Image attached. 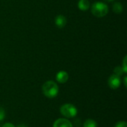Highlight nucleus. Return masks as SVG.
Returning a JSON list of instances; mask_svg holds the SVG:
<instances>
[{
  "label": "nucleus",
  "mask_w": 127,
  "mask_h": 127,
  "mask_svg": "<svg viewBox=\"0 0 127 127\" xmlns=\"http://www.w3.org/2000/svg\"><path fill=\"white\" fill-rule=\"evenodd\" d=\"M53 127H73V125L66 118H59L54 121Z\"/></svg>",
  "instance_id": "nucleus-5"
},
{
  "label": "nucleus",
  "mask_w": 127,
  "mask_h": 127,
  "mask_svg": "<svg viewBox=\"0 0 127 127\" xmlns=\"http://www.w3.org/2000/svg\"><path fill=\"white\" fill-rule=\"evenodd\" d=\"M60 112L66 118H73L77 115V108L71 103H65L61 106Z\"/></svg>",
  "instance_id": "nucleus-3"
},
{
  "label": "nucleus",
  "mask_w": 127,
  "mask_h": 127,
  "mask_svg": "<svg viewBox=\"0 0 127 127\" xmlns=\"http://www.w3.org/2000/svg\"><path fill=\"white\" fill-rule=\"evenodd\" d=\"M121 77H119L115 74H112L108 80V85L112 89H118L121 86Z\"/></svg>",
  "instance_id": "nucleus-4"
},
{
  "label": "nucleus",
  "mask_w": 127,
  "mask_h": 127,
  "mask_svg": "<svg viewBox=\"0 0 127 127\" xmlns=\"http://www.w3.org/2000/svg\"><path fill=\"white\" fill-rule=\"evenodd\" d=\"M115 127H127V123L124 121H118L116 124Z\"/></svg>",
  "instance_id": "nucleus-12"
},
{
  "label": "nucleus",
  "mask_w": 127,
  "mask_h": 127,
  "mask_svg": "<svg viewBox=\"0 0 127 127\" xmlns=\"http://www.w3.org/2000/svg\"><path fill=\"white\" fill-rule=\"evenodd\" d=\"M97 122L93 120V119H88L86 120L84 124H83V127H97Z\"/></svg>",
  "instance_id": "nucleus-10"
},
{
  "label": "nucleus",
  "mask_w": 127,
  "mask_h": 127,
  "mask_svg": "<svg viewBox=\"0 0 127 127\" xmlns=\"http://www.w3.org/2000/svg\"><path fill=\"white\" fill-rule=\"evenodd\" d=\"M16 127L13 124H11V123H5V124H4L3 125H2V127Z\"/></svg>",
  "instance_id": "nucleus-15"
},
{
  "label": "nucleus",
  "mask_w": 127,
  "mask_h": 127,
  "mask_svg": "<svg viewBox=\"0 0 127 127\" xmlns=\"http://www.w3.org/2000/svg\"><path fill=\"white\" fill-rule=\"evenodd\" d=\"M17 127H27L25 125H24V124H20V125H19Z\"/></svg>",
  "instance_id": "nucleus-17"
},
{
  "label": "nucleus",
  "mask_w": 127,
  "mask_h": 127,
  "mask_svg": "<svg viewBox=\"0 0 127 127\" xmlns=\"http://www.w3.org/2000/svg\"><path fill=\"white\" fill-rule=\"evenodd\" d=\"M122 68L124 71V74H126L127 72V56L124 57V61H123V65H122Z\"/></svg>",
  "instance_id": "nucleus-13"
},
{
  "label": "nucleus",
  "mask_w": 127,
  "mask_h": 127,
  "mask_svg": "<svg viewBox=\"0 0 127 127\" xmlns=\"http://www.w3.org/2000/svg\"><path fill=\"white\" fill-rule=\"evenodd\" d=\"M5 118V112L4 109L0 107V121H2Z\"/></svg>",
  "instance_id": "nucleus-14"
},
{
  "label": "nucleus",
  "mask_w": 127,
  "mask_h": 127,
  "mask_svg": "<svg viewBox=\"0 0 127 127\" xmlns=\"http://www.w3.org/2000/svg\"><path fill=\"white\" fill-rule=\"evenodd\" d=\"M114 74L118 75V76H119V77H121V76H122L124 74V70H123L121 66H117L114 69Z\"/></svg>",
  "instance_id": "nucleus-11"
},
{
  "label": "nucleus",
  "mask_w": 127,
  "mask_h": 127,
  "mask_svg": "<svg viewBox=\"0 0 127 127\" xmlns=\"http://www.w3.org/2000/svg\"><path fill=\"white\" fill-rule=\"evenodd\" d=\"M92 13L98 18L103 17L107 15L109 12V7L107 4L102 1L95 2L92 6Z\"/></svg>",
  "instance_id": "nucleus-2"
},
{
  "label": "nucleus",
  "mask_w": 127,
  "mask_h": 127,
  "mask_svg": "<svg viewBox=\"0 0 127 127\" xmlns=\"http://www.w3.org/2000/svg\"><path fill=\"white\" fill-rule=\"evenodd\" d=\"M112 9H113V11L115 13H118L119 14V13H121L123 12L124 7H123V5H122L121 3H120V2H115L113 4Z\"/></svg>",
  "instance_id": "nucleus-9"
},
{
  "label": "nucleus",
  "mask_w": 127,
  "mask_h": 127,
  "mask_svg": "<svg viewBox=\"0 0 127 127\" xmlns=\"http://www.w3.org/2000/svg\"><path fill=\"white\" fill-rule=\"evenodd\" d=\"M104 1H109V2H111V1H113L114 0H104Z\"/></svg>",
  "instance_id": "nucleus-18"
},
{
  "label": "nucleus",
  "mask_w": 127,
  "mask_h": 127,
  "mask_svg": "<svg viewBox=\"0 0 127 127\" xmlns=\"http://www.w3.org/2000/svg\"><path fill=\"white\" fill-rule=\"evenodd\" d=\"M78 8L83 11L87 10L90 7V3L88 0H80L77 4Z\"/></svg>",
  "instance_id": "nucleus-8"
},
{
  "label": "nucleus",
  "mask_w": 127,
  "mask_h": 127,
  "mask_svg": "<svg viewBox=\"0 0 127 127\" xmlns=\"http://www.w3.org/2000/svg\"><path fill=\"white\" fill-rule=\"evenodd\" d=\"M56 80L60 83H65L68 80V74L65 71H60L56 75Z\"/></svg>",
  "instance_id": "nucleus-6"
},
{
  "label": "nucleus",
  "mask_w": 127,
  "mask_h": 127,
  "mask_svg": "<svg viewBox=\"0 0 127 127\" xmlns=\"http://www.w3.org/2000/svg\"><path fill=\"white\" fill-rule=\"evenodd\" d=\"M42 91L48 98H54L59 93V87L54 81L48 80L42 85Z\"/></svg>",
  "instance_id": "nucleus-1"
},
{
  "label": "nucleus",
  "mask_w": 127,
  "mask_h": 127,
  "mask_svg": "<svg viewBox=\"0 0 127 127\" xmlns=\"http://www.w3.org/2000/svg\"><path fill=\"white\" fill-rule=\"evenodd\" d=\"M127 76H125V77H124V86H125V87H127Z\"/></svg>",
  "instance_id": "nucleus-16"
},
{
  "label": "nucleus",
  "mask_w": 127,
  "mask_h": 127,
  "mask_svg": "<svg viewBox=\"0 0 127 127\" xmlns=\"http://www.w3.org/2000/svg\"><path fill=\"white\" fill-rule=\"evenodd\" d=\"M67 22V19L63 15H58L55 18V24L59 28H63L65 26Z\"/></svg>",
  "instance_id": "nucleus-7"
}]
</instances>
